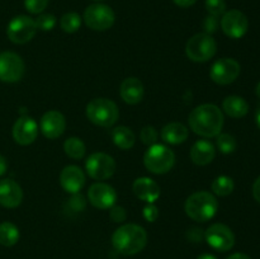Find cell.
Masks as SVG:
<instances>
[{"label": "cell", "mask_w": 260, "mask_h": 259, "mask_svg": "<svg viewBox=\"0 0 260 259\" xmlns=\"http://www.w3.org/2000/svg\"><path fill=\"white\" fill-rule=\"evenodd\" d=\"M188 122L194 134L211 139L221 134L223 127V114L215 104H201L190 112Z\"/></svg>", "instance_id": "6da1fadb"}, {"label": "cell", "mask_w": 260, "mask_h": 259, "mask_svg": "<svg viewBox=\"0 0 260 259\" xmlns=\"http://www.w3.org/2000/svg\"><path fill=\"white\" fill-rule=\"evenodd\" d=\"M147 244V234L142 226L126 223L117 229L112 235V245L123 255H135Z\"/></svg>", "instance_id": "7a4b0ae2"}, {"label": "cell", "mask_w": 260, "mask_h": 259, "mask_svg": "<svg viewBox=\"0 0 260 259\" xmlns=\"http://www.w3.org/2000/svg\"><path fill=\"white\" fill-rule=\"evenodd\" d=\"M184 210L192 220L197 222H207L217 213L218 202L211 192L200 190L187 198Z\"/></svg>", "instance_id": "3957f363"}, {"label": "cell", "mask_w": 260, "mask_h": 259, "mask_svg": "<svg viewBox=\"0 0 260 259\" xmlns=\"http://www.w3.org/2000/svg\"><path fill=\"white\" fill-rule=\"evenodd\" d=\"M86 117L91 123L101 127H112L119 117V111L113 101L95 98L86 106Z\"/></svg>", "instance_id": "277c9868"}, {"label": "cell", "mask_w": 260, "mask_h": 259, "mask_svg": "<svg viewBox=\"0 0 260 259\" xmlns=\"http://www.w3.org/2000/svg\"><path fill=\"white\" fill-rule=\"evenodd\" d=\"M144 164L150 173L165 174L174 167L175 155L165 145L154 144L145 152Z\"/></svg>", "instance_id": "5b68a950"}, {"label": "cell", "mask_w": 260, "mask_h": 259, "mask_svg": "<svg viewBox=\"0 0 260 259\" xmlns=\"http://www.w3.org/2000/svg\"><path fill=\"white\" fill-rule=\"evenodd\" d=\"M217 45L212 36L207 33H197L189 38L185 46L188 58L194 62H206L216 55Z\"/></svg>", "instance_id": "8992f818"}, {"label": "cell", "mask_w": 260, "mask_h": 259, "mask_svg": "<svg viewBox=\"0 0 260 259\" xmlns=\"http://www.w3.org/2000/svg\"><path fill=\"white\" fill-rule=\"evenodd\" d=\"M37 32L35 20L28 15H18L9 22L7 28L8 38L15 45H24L35 37Z\"/></svg>", "instance_id": "52a82bcc"}, {"label": "cell", "mask_w": 260, "mask_h": 259, "mask_svg": "<svg viewBox=\"0 0 260 259\" xmlns=\"http://www.w3.org/2000/svg\"><path fill=\"white\" fill-rule=\"evenodd\" d=\"M116 15L112 8L104 4H91L84 12V22L94 30H106L113 25Z\"/></svg>", "instance_id": "ba28073f"}, {"label": "cell", "mask_w": 260, "mask_h": 259, "mask_svg": "<svg viewBox=\"0 0 260 259\" xmlns=\"http://www.w3.org/2000/svg\"><path fill=\"white\" fill-rule=\"evenodd\" d=\"M116 167L113 157L104 152H94L85 161L86 173L95 180H106L111 178L116 172Z\"/></svg>", "instance_id": "9c48e42d"}, {"label": "cell", "mask_w": 260, "mask_h": 259, "mask_svg": "<svg viewBox=\"0 0 260 259\" xmlns=\"http://www.w3.org/2000/svg\"><path fill=\"white\" fill-rule=\"evenodd\" d=\"M25 65L18 53L4 51L0 53V81L17 83L24 75Z\"/></svg>", "instance_id": "30bf717a"}, {"label": "cell", "mask_w": 260, "mask_h": 259, "mask_svg": "<svg viewBox=\"0 0 260 259\" xmlns=\"http://www.w3.org/2000/svg\"><path fill=\"white\" fill-rule=\"evenodd\" d=\"M205 239L208 245L217 251H229L235 245V235L225 223H213L206 230Z\"/></svg>", "instance_id": "8fae6325"}, {"label": "cell", "mask_w": 260, "mask_h": 259, "mask_svg": "<svg viewBox=\"0 0 260 259\" xmlns=\"http://www.w3.org/2000/svg\"><path fill=\"white\" fill-rule=\"evenodd\" d=\"M240 63L230 57H223L216 61L210 70V76L216 84L229 85L240 75Z\"/></svg>", "instance_id": "7c38bea8"}, {"label": "cell", "mask_w": 260, "mask_h": 259, "mask_svg": "<svg viewBox=\"0 0 260 259\" xmlns=\"http://www.w3.org/2000/svg\"><path fill=\"white\" fill-rule=\"evenodd\" d=\"M221 28L228 37L239 40L248 32L249 20L246 15L240 10H229L222 14L221 18Z\"/></svg>", "instance_id": "4fadbf2b"}, {"label": "cell", "mask_w": 260, "mask_h": 259, "mask_svg": "<svg viewBox=\"0 0 260 259\" xmlns=\"http://www.w3.org/2000/svg\"><path fill=\"white\" fill-rule=\"evenodd\" d=\"M89 202L101 210H109L117 202V192L107 183H94L88 190Z\"/></svg>", "instance_id": "5bb4252c"}, {"label": "cell", "mask_w": 260, "mask_h": 259, "mask_svg": "<svg viewBox=\"0 0 260 259\" xmlns=\"http://www.w3.org/2000/svg\"><path fill=\"white\" fill-rule=\"evenodd\" d=\"M13 139L19 145H30L38 136V124L32 117L23 116L13 126Z\"/></svg>", "instance_id": "9a60e30c"}, {"label": "cell", "mask_w": 260, "mask_h": 259, "mask_svg": "<svg viewBox=\"0 0 260 259\" xmlns=\"http://www.w3.org/2000/svg\"><path fill=\"white\" fill-rule=\"evenodd\" d=\"M40 128L43 136L53 140L60 137L65 132L66 119L63 114L58 111H48L42 116L40 122Z\"/></svg>", "instance_id": "2e32d148"}, {"label": "cell", "mask_w": 260, "mask_h": 259, "mask_svg": "<svg viewBox=\"0 0 260 259\" xmlns=\"http://www.w3.org/2000/svg\"><path fill=\"white\" fill-rule=\"evenodd\" d=\"M60 184L70 195L79 193L85 185V174L76 165H68L60 174Z\"/></svg>", "instance_id": "e0dca14e"}, {"label": "cell", "mask_w": 260, "mask_h": 259, "mask_svg": "<svg viewBox=\"0 0 260 259\" xmlns=\"http://www.w3.org/2000/svg\"><path fill=\"white\" fill-rule=\"evenodd\" d=\"M23 190L13 179L0 180V205L7 208H15L22 203Z\"/></svg>", "instance_id": "ac0fdd59"}, {"label": "cell", "mask_w": 260, "mask_h": 259, "mask_svg": "<svg viewBox=\"0 0 260 259\" xmlns=\"http://www.w3.org/2000/svg\"><path fill=\"white\" fill-rule=\"evenodd\" d=\"M132 190L139 200L147 203H154L160 197V187L151 178H137L132 184Z\"/></svg>", "instance_id": "d6986e66"}, {"label": "cell", "mask_w": 260, "mask_h": 259, "mask_svg": "<svg viewBox=\"0 0 260 259\" xmlns=\"http://www.w3.org/2000/svg\"><path fill=\"white\" fill-rule=\"evenodd\" d=\"M144 85H142L141 80L137 78L124 79L121 84V88H119L121 98L131 106L140 103L144 98Z\"/></svg>", "instance_id": "ffe728a7"}, {"label": "cell", "mask_w": 260, "mask_h": 259, "mask_svg": "<svg viewBox=\"0 0 260 259\" xmlns=\"http://www.w3.org/2000/svg\"><path fill=\"white\" fill-rule=\"evenodd\" d=\"M216 150L212 142L198 140L190 149V159L197 165H207L215 159Z\"/></svg>", "instance_id": "44dd1931"}, {"label": "cell", "mask_w": 260, "mask_h": 259, "mask_svg": "<svg viewBox=\"0 0 260 259\" xmlns=\"http://www.w3.org/2000/svg\"><path fill=\"white\" fill-rule=\"evenodd\" d=\"M188 128L179 122H172L161 130V139L167 144L179 145L188 139Z\"/></svg>", "instance_id": "7402d4cb"}, {"label": "cell", "mask_w": 260, "mask_h": 259, "mask_svg": "<svg viewBox=\"0 0 260 259\" xmlns=\"http://www.w3.org/2000/svg\"><path fill=\"white\" fill-rule=\"evenodd\" d=\"M222 109L229 117L243 118L249 112V104L244 98L238 95H230L223 99Z\"/></svg>", "instance_id": "603a6c76"}, {"label": "cell", "mask_w": 260, "mask_h": 259, "mask_svg": "<svg viewBox=\"0 0 260 259\" xmlns=\"http://www.w3.org/2000/svg\"><path fill=\"white\" fill-rule=\"evenodd\" d=\"M112 140L122 150H129L134 147L135 141H136V136H135L134 131L126 126H118L116 128L112 130Z\"/></svg>", "instance_id": "cb8c5ba5"}, {"label": "cell", "mask_w": 260, "mask_h": 259, "mask_svg": "<svg viewBox=\"0 0 260 259\" xmlns=\"http://www.w3.org/2000/svg\"><path fill=\"white\" fill-rule=\"evenodd\" d=\"M19 229L14 223L5 221L0 223V244L3 246H13L19 240Z\"/></svg>", "instance_id": "d4e9b609"}, {"label": "cell", "mask_w": 260, "mask_h": 259, "mask_svg": "<svg viewBox=\"0 0 260 259\" xmlns=\"http://www.w3.org/2000/svg\"><path fill=\"white\" fill-rule=\"evenodd\" d=\"M234 188H235V183H234L233 178L228 177V175H220L211 184L212 192L220 197H226V196L231 195L234 192Z\"/></svg>", "instance_id": "484cf974"}, {"label": "cell", "mask_w": 260, "mask_h": 259, "mask_svg": "<svg viewBox=\"0 0 260 259\" xmlns=\"http://www.w3.org/2000/svg\"><path fill=\"white\" fill-rule=\"evenodd\" d=\"M63 150H65V154L68 155L71 159H83L84 155H85L86 147L85 144L81 141L79 137H70L65 141L63 144Z\"/></svg>", "instance_id": "4316f807"}, {"label": "cell", "mask_w": 260, "mask_h": 259, "mask_svg": "<svg viewBox=\"0 0 260 259\" xmlns=\"http://www.w3.org/2000/svg\"><path fill=\"white\" fill-rule=\"evenodd\" d=\"M60 25H61V28H62L63 32L75 33L81 25L80 15L75 12L66 13V14H63L62 17H61Z\"/></svg>", "instance_id": "83f0119b"}, {"label": "cell", "mask_w": 260, "mask_h": 259, "mask_svg": "<svg viewBox=\"0 0 260 259\" xmlns=\"http://www.w3.org/2000/svg\"><path fill=\"white\" fill-rule=\"evenodd\" d=\"M216 137H217V140H216L217 147L222 154H231V152L235 151L236 146H238L235 137L229 134H220Z\"/></svg>", "instance_id": "f1b7e54d"}, {"label": "cell", "mask_w": 260, "mask_h": 259, "mask_svg": "<svg viewBox=\"0 0 260 259\" xmlns=\"http://www.w3.org/2000/svg\"><path fill=\"white\" fill-rule=\"evenodd\" d=\"M35 23L37 29L51 30L56 25V17L53 14H48V13H43V14L41 13V14H38Z\"/></svg>", "instance_id": "f546056e"}, {"label": "cell", "mask_w": 260, "mask_h": 259, "mask_svg": "<svg viewBox=\"0 0 260 259\" xmlns=\"http://www.w3.org/2000/svg\"><path fill=\"white\" fill-rule=\"evenodd\" d=\"M206 9L210 13V15L220 17L226 12L225 0H206Z\"/></svg>", "instance_id": "4dcf8cb0"}, {"label": "cell", "mask_w": 260, "mask_h": 259, "mask_svg": "<svg viewBox=\"0 0 260 259\" xmlns=\"http://www.w3.org/2000/svg\"><path fill=\"white\" fill-rule=\"evenodd\" d=\"M86 201L84 198L83 195H80V192L75 193V195L71 196L70 200H68V207L71 212H81V211L85 210Z\"/></svg>", "instance_id": "1f68e13d"}, {"label": "cell", "mask_w": 260, "mask_h": 259, "mask_svg": "<svg viewBox=\"0 0 260 259\" xmlns=\"http://www.w3.org/2000/svg\"><path fill=\"white\" fill-rule=\"evenodd\" d=\"M157 136H159V134H157V131L155 130V127L152 126L144 127V128L141 130V132H140V139H141V141L144 142L145 145H149V146L156 144Z\"/></svg>", "instance_id": "d6a6232c"}, {"label": "cell", "mask_w": 260, "mask_h": 259, "mask_svg": "<svg viewBox=\"0 0 260 259\" xmlns=\"http://www.w3.org/2000/svg\"><path fill=\"white\" fill-rule=\"evenodd\" d=\"M48 0H24V7L32 14H41L47 8Z\"/></svg>", "instance_id": "836d02e7"}, {"label": "cell", "mask_w": 260, "mask_h": 259, "mask_svg": "<svg viewBox=\"0 0 260 259\" xmlns=\"http://www.w3.org/2000/svg\"><path fill=\"white\" fill-rule=\"evenodd\" d=\"M144 218L149 222H154L156 221V218L159 217V208L154 205V203H147L146 206L144 207Z\"/></svg>", "instance_id": "e575fe53"}, {"label": "cell", "mask_w": 260, "mask_h": 259, "mask_svg": "<svg viewBox=\"0 0 260 259\" xmlns=\"http://www.w3.org/2000/svg\"><path fill=\"white\" fill-rule=\"evenodd\" d=\"M109 216H111L112 221L113 222H123L127 217V212L123 207L121 206H113V207L109 208Z\"/></svg>", "instance_id": "d590c367"}, {"label": "cell", "mask_w": 260, "mask_h": 259, "mask_svg": "<svg viewBox=\"0 0 260 259\" xmlns=\"http://www.w3.org/2000/svg\"><path fill=\"white\" fill-rule=\"evenodd\" d=\"M218 25H220L218 18L215 17V15H208V17H206L205 22H203V28L206 30L205 33H207V35L215 33L218 29Z\"/></svg>", "instance_id": "8d00e7d4"}, {"label": "cell", "mask_w": 260, "mask_h": 259, "mask_svg": "<svg viewBox=\"0 0 260 259\" xmlns=\"http://www.w3.org/2000/svg\"><path fill=\"white\" fill-rule=\"evenodd\" d=\"M253 196L256 202L260 203V177L256 178V180L253 184Z\"/></svg>", "instance_id": "74e56055"}, {"label": "cell", "mask_w": 260, "mask_h": 259, "mask_svg": "<svg viewBox=\"0 0 260 259\" xmlns=\"http://www.w3.org/2000/svg\"><path fill=\"white\" fill-rule=\"evenodd\" d=\"M178 7L180 8H189L197 3V0H173Z\"/></svg>", "instance_id": "f35d334b"}, {"label": "cell", "mask_w": 260, "mask_h": 259, "mask_svg": "<svg viewBox=\"0 0 260 259\" xmlns=\"http://www.w3.org/2000/svg\"><path fill=\"white\" fill-rule=\"evenodd\" d=\"M7 169H8L7 159H5L3 155H0V177H2V175H4L5 173H7Z\"/></svg>", "instance_id": "ab89813d"}, {"label": "cell", "mask_w": 260, "mask_h": 259, "mask_svg": "<svg viewBox=\"0 0 260 259\" xmlns=\"http://www.w3.org/2000/svg\"><path fill=\"white\" fill-rule=\"evenodd\" d=\"M226 259H251V258L244 253H234V254H231L230 256H228Z\"/></svg>", "instance_id": "60d3db41"}, {"label": "cell", "mask_w": 260, "mask_h": 259, "mask_svg": "<svg viewBox=\"0 0 260 259\" xmlns=\"http://www.w3.org/2000/svg\"><path fill=\"white\" fill-rule=\"evenodd\" d=\"M197 259H218V258H216V256L212 255V254L206 253V254H201Z\"/></svg>", "instance_id": "b9f144b4"}, {"label": "cell", "mask_w": 260, "mask_h": 259, "mask_svg": "<svg viewBox=\"0 0 260 259\" xmlns=\"http://www.w3.org/2000/svg\"><path fill=\"white\" fill-rule=\"evenodd\" d=\"M255 122H256V126L260 128V107L256 109V113H255Z\"/></svg>", "instance_id": "7bdbcfd3"}, {"label": "cell", "mask_w": 260, "mask_h": 259, "mask_svg": "<svg viewBox=\"0 0 260 259\" xmlns=\"http://www.w3.org/2000/svg\"><path fill=\"white\" fill-rule=\"evenodd\" d=\"M255 93H256V95H258L259 98H260V83L258 84V85H256V88H255Z\"/></svg>", "instance_id": "ee69618b"}, {"label": "cell", "mask_w": 260, "mask_h": 259, "mask_svg": "<svg viewBox=\"0 0 260 259\" xmlns=\"http://www.w3.org/2000/svg\"><path fill=\"white\" fill-rule=\"evenodd\" d=\"M95 2H101V0H95Z\"/></svg>", "instance_id": "f6af8a7d"}]
</instances>
